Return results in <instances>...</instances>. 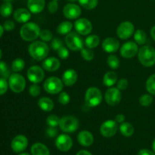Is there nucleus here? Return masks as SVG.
Instances as JSON below:
<instances>
[{
    "label": "nucleus",
    "mask_w": 155,
    "mask_h": 155,
    "mask_svg": "<svg viewBox=\"0 0 155 155\" xmlns=\"http://www.w3.org/2000/svg\"><path fill=\"white\" fill-rule=\"evenodd\" d=\"M74 27L80 35L86 36L89 35L92 30V24L90 21L86 18H79L74 24Z\"/></svg>",
    "instance_id": "f8f14e48"
},
{
    "label": "nucleus",
    "mask_w": 155,
    "mask_h": 155,
    "mask_svg": "<svg viewBox=\"0 0 155 155\" xmlns=\"http://www.w3.org/2000/svg\"><path fill=\"white\" fill-rule=\"evenodd\" d=\"M124 120H125V116H124L123 114H117L116 116V117H115V121H116L117 123H120V124H122V123H124Z\"/></svg>",
    "instance_id": "603ef678"
},
{
    "label": "nucleus",
    "mask_w": 155,
    "mask_h": 155,
    "mask_svg": "<svg viewBox=\"0 0 155 155\" xmlns=\"http://www.w3.org/2000/svg\"><path fill=\"white\" fill-rule=\"evenodd\" d=\"M139 104L143 107H148L153 102V97L149 94H144L139 98Z\"/></svg>",
    "instance_id": "e433bc0d"
},
{
    "label": "nucleus",
    "mask_w": 155,
    "mask_h": 155,
    "mask_svg": "<svg viewBox=\"0 0 155 155\" xmlns=\"http://www.w3.org/2000/svg\"><path fill=\"white\" fill-rule=\"evenodd\" d=\"M128 80L126 79H121L117 82V89L120 90H125L127 87H128Z\"/></svg>",
    "instance_id": "de8ad7c7"
},
{
    "label": "nucleus",
    "mask_w": 155,
    "mask_h": 155,
    "mask_svg": "<svg viewBox=\"0 0 155 155\" xmlns=\"http://www.w3.org/2000/svg\"><path fill=\"white\" fill-rule=\"evenodd\" d=\"M61 66L60 61L54 57H50L45 58L42 62V68L48 72H54L58 71Z\"/></svg>",
    "instance_id": "aec40b11"
},
{
    "label": "nucleus",
    "mask_w": 155,
    "mask_h": 155,
    "mask_svg": "<svg viewBox=\"0 0 155 155\" xmlns=\"http://www.w3.org/2000/svg\"><path fill=\"white\" fill-rule=\"evenodd\" d=\"M106 103L110 106H115L119 104L121 101V92L117 88H110L105 92Z\"/></svg>",
    "instance_id": "4468645a"
},
{
    "label": "nucleus",
    "mask_w": 155,
    "mask_h": 155,
    "mask_svg": "<svg viewBox=\"0 0 155 155\" xmlns=\"http://www.w3.org/2000/svg\"><path fill=\"white\" fill-rule=\"evenodd\" d=\"M27 78L31 83H41L45 77V73L42 68L39 66H32L27 71Z\"/></svg>",
    "instance_id": "ddd939ff"
},
{
    "label": "nucleus",
    "mask_w": 155,
    "mask_h": 155,
    "mask_svg": "<svg viewBox=\"0 0 155 155\" xmlns=\"http://www.w3.org/2000/svg\"><path fill=\"white\" fill-rule=\"evenodd\" d=\"M64 15L69 20L77 19L81 15V8L76 4H68L63 9Z\"/></svg>",
    "instance_id": "f3484780"
},
{
    "label": "nucleus",
    "mask_w": 155,
    "mask_h": 155,
    "mask_svg": "<svg viewBox=\"0 0 155 155\" xmlns=\"http://www.w3.org/2000/svg\"><path fill=\"white\" fill-rule=\"evenodd\" d=\"M135 27L130 21H124L118 26L117 29V35L121 39H129L134 33Z\"/></svg>",
    "instance_id": "1a4fd4ad"
},
{
    "label": "nucleus",
    "mask_w": 155,
    "mask_h": 155,
    "mask_svg": "<svg viewBox=\"0 0 155 155\" xmlns=\"http://www.w3.org/2000/svg\"><path fill=\"white\" fill-rule=\"evenodd\" d=\"M58 57L60 58L61 59L65 60V59H67L69 57V51H68V49L67 48L62 46L61 48L58 51Z\"/></svg>",
    "instance_id": "49530a36"
},
{
    "label": "nucleus",
    "mask_w": 155,
    "mask_h": 155,
    "mask_svg": "<svg viewBox=\"0 0 155 155\" xmlns=\"http://www.w3.org/2000/svg\"><path fill=\"white\" fill-rule=\"evenodd\" d=\"M138 51L139 48L137 43L133 41L125 42L120 48V54L124 58H132L138 54Z\"/></svg>",
    "instance_id": "9b49d317"
},
{
    "label": "nucleus",
    "mask_w": 155,
    "mask_h": 155,
    "mask_svg": "<svg viewBox=\"0 0 155 155\" xmlns=\"http://www.w3.org/2000/svg\"><path fill=\"white\" fill-rule=\"evenodd\" d=\"M78 2L82 7L87 10L94 9L98 5V0H78Z\"/></svg>",
    "instance_id": "72a5a7b5"
},
{
    "label": "nucleus",
    "mask_w": 155,
    "mask_h": 155,
    "mask_svg": "<svg viewBox=\"0 0 155 155\" xmlns=\"http://www.w3.org/2000/svg\"><path fill=\"white\" fill-rule=\"evenodd\" d=\"M29 54L36 61L45 60L48 54L49 48L43 41H36L29 45Z\"/></svg>",
    "instance_id": "f257e3e1"
},
{
    "label": "nucleus",
    "mask_w": 155,
    "mask_h": 155,
    "mask_svg": "<svg viewBox=\"0 0 155 155\" xmlns=\"http://www.w3.org/2000/svg\"><path fill=\"white\" fill-rule=\"evenodd\" d=\"M77 140L79 143L85 147H89L92 145L94 142V138L92 133L87 130L81 131L77 136Z\"/></svg>",
    "instance_id": "412c9836"
},
{
    "label": "nucleus",
    "mask_w": 155,
    "mask_h": 155,
    "mask_svg": "<svg viewBox=\"0 0 155 155\" xmlns=\"http://www.w3.org/2000/svg\"><path fill=\"white\" fill-rule=\"evenodd\" d=\"M12 148L15 152L20 153L24 151L28 145V140L25 136L19 135L15 136L12 141Z\"/></svg>",
    "instance_id": "dca6fc26"
},
{
    "label": "nucleus",
    "mask_w": 155,
    "mask_h": 155,
    "mask_svg": "<svg viewBox=\"0 0 155 155\" xmlns=\"http://www.w3.org/2000/svg\"><path fill=\"white\" fill-rule=\"evenodd\" d=\"M81 55L84 60L87 61H90L94 59L95 54H94L93 51L91 48H83L81 50Z\"/></svg>",
    "instance_id": "c9c22d12"
},
{
    "label": "nucleus",
    "mask_w": 155,
    "mask_h": 155,
    "mask_svg": "<svg viewBox=\"0 0 155 155\" xmlns=\"http://www.w3.org/2000/svg\"><path fill=\"white\" fill-rule=\"evenodd\" d=\"M102 101V95L99 89L96 87H89L85 95V103L89 107H97Z\"/></svg>",
    "instance_id": "20e7f679"
},
{
    "label": "nucleus",
    "mask_w": 155,
    "mask_h": 155,
    "mask_svg": "<svg viewBox=\"0 0 155 155\" xmlns=\"http://www.w3.org/2000/svg\"><path fill=\"white\" fill-rule=\"evenodd\" d=\"M41 92V88L40 86L38 84L36 83H33V85H31L29 89V93L30 94L32 97H37L40 95Z\"/></svg>",
    "instance_id": "a19ab883"
},
{
    "label": "nucleus",
    "mask_w": 155,
    "mask_h": 155,
    "mask_svg": "<svg viewBox=\"0 0 155 155\" xmlns=\"http://www.w3.org/2000/svg\"><path fill=\"white\" fill-rule=\"evenodd\" d=\"M19 155H30V154H28V153H21V154H20Z\"/></svg>",
    "instance_id": "13d9d810"
},
{
    "label": "nucleus",
    "mask_w": 155,
    "mask_h": 155,
    "mask_svg": "<svg viewBox=\"0 0 155 155\" xmlns=\"http://www.w3.org/2000/svg\"><path fill=\"white\" fill-rule=\"evenodd\" d=\"M120 131L123 136L126 137H130L134 133V127L128 122H124L120 126Z\"/></svg>",
    "instance_id": "bb28decb"
},
{
    "label": "nucleus",
    "mask_w": 155,
    "mask_h": 155,
    "mask_svg": "<svg viewBox=\"0 0 155 155\" xmlns=\"http://www.w3.org/2000/svg\"><path fill=\"white\" fill-rule=\"evenodd\" d=\"M8 87V83L6 79L0 78V95H2L7 92Z\"/></svg>",
    "instance_id": "c03bdc74"
},
{
    "label": "nucleus",
    "mask_w": 155,
    "mask_h": 155,
    "mask_svg": "<svg viewBox=\"0 0 155 155\" xmlns=\"http://www.w3.org/2000/svg\"><path fill=\"white\" fill-rule=\"evenodd\" d=\"M38 106L41 110L49 112L53 110L54 104L51 98H47V97H42L38 101Z\"/></svg>",
    "instance_id": "b1692460"
},
{
    "label": "nucleus",
    "mask_w": 155,
    "mask_h": 155,
    "mask_svg": "<svg viewBox=\"0 0 155 155\" xmlns=\"http://www.w3.org/2000/svg\"><path fill=\"white\" fill-rule=\"evenodd\" d=\"M3 27H4V30H5L6 31H12V30H13L15 29V24L13 21L8 20V21H6L4 23Z\"/></svg>",
    "instance_id": "09e8293b"
},
{
    "label": "nucleus",
    "mask_w": 155,
    "mask_h": 155,
    "mask_svg": "<svg viewBox=\"0 0 155 155\" xmlns=\"http://www.w3.org/2000/svg\"><path fill=\"white\" fill-rule=\"evenodd\" d=\"M78 78L77 73L74 69H68L64 71L62 76V82L67 86H71L76 83Z\"/></svg>",
    "instance_id": "6ab92c4d"
},
{
    "label": "nucleus",
    "mask_w": 155,
    "mask_h": 155,
    "mask_svg": "<svg viewBox=\"0 0 155 155\" xmlns=\"http://www.w3.org/2000/svg\"><path fill=\"white\" fill-rule=\"evenodd\" d=\"M64 83L57 77H48L43 84V88L49 94H58L63 89Z\"/></svg>",
    "instance_id": "6e6552de"
},
{
    "label": "nucleus",
    "mask_w": 155,
    "mask_h": 155,
    "mask_svg": "<svg viewBox=\"0 0 155 155\" xmlns=\"http://www.w3.org/2000/svg\"><path fill=\"white\" fill-rule=\"evenodd\" d=\"M62 46H64L63 42H62V41L60 39L55 38V39H53L52 40H51V47L53 50H54V51H58Z\"/></svg>",
    "instance_id": "37998d69"
},
{
    "label": "nucleus",
    "mask_w": 155,
    "mask_h": 155,
    "mask_svg": "<svg viewBox=\"0 0 155 155\" xmlns=\"http://www.w3.org/2000/svg\"><path fill=\"white\" fill-rule=\"evenodd\" d=\"M69 1H71V2H76V1H77V0H69Z\"/></svg>",
    "instance_id": "680f3d73"
},
{
    "label": "nucleus",
    "mask_w": 155,
    "mask_h": 155,
    "mask_svg": "<svg viewBox=\"0 0 155 155\" xmlns=\"http://www.w3.org/2000/svg\"><path fill=\"white\" fill-rule=\"evenodd\" d=\"M70 101H71V97L68 95V93H67L66 92H63L60 93L58 96L59 103L64 104V105H66V104H69Z\"/></svg>",
    "instance_id": "79ce46f5"
},
{
    "label": "nucleus",
    "mask_w": 155,
    "mask_h": 155,
    "mask_svg": "<svg viewBox=\"0 0 155 155\" xmlns=\"http://www.w3.org/2000/svg\"><path fill=\"white\" fill-rule=\"evenodd\" d=\"M39 37L42 39V41L46 42H50L53 39V34L50 30H42L40 32V34H39Z\"/></svg>",
    "instance_id": "ea45409f"
},
{
    "label": "nucleus",
    "mask_w": 155,
    "mask_h": 155,
    "mask_svg": "<svg viewBox=\"0 0 155 155\" xmlns=\"http://www.w3.org/2000/svg\"><path fill=\"white\" fill-rule=\"evenodd\" d=\"M118 130L117 123L115 120H108L103 123L100 127V133L105 138H110L114 136Z\"/></svg>",
    "instance_id": "9d476101"
},
{
    "label": "nucleus",
    "mask_w": 155,
    "mask_h": 155,
    "mask_svg": "<svg viewBox=\"0 0 155 155\" xmlns=\"http://www.w3.org/2000/svg\"><path fill=\"white\" fill-rule=\"evenodd\" d=\"M8 86L12 92L20 93L25 89L26 80L22 75L18 73H14L11 74L8 78Z\"/></svg>",
    "instance_id": "39448f33"
},
{
    "label": "nucleus",
    "mask_w": 155,
    "mask_h": 155,
    "mask_svg": "<svg viewBox=\"0 0 155 155\" xmlns=\"http://www.w3.org/2000/svg\"><path fill=\"white\" fill-rule=\"evenodd\" d=\"M77 155H92L90 152H89L88 151H86V150H81L79 152H77Z\"/></svg>",
    "instance_id": "864d4df0"
},
{
    "label": "nucleus",
    "mask_w": 155,
    "mask_h": 155,
    "mask_svg": "<svg viewBox=\"0 0 155 155\" xmlns=\"http://www.w3.org/2000/svg\"><path fill=\"white\" fill-rule=\"evenodd\" d=\"M12 11H13V7L11 2H5L0 7V15L4 18H8L12 15Z\"/></svg>",
    "instance_id": "c756f323"
},
{
    "label": "nucleus",
    "mask_w": 155,
    "mask_h": 155,
    "mask_svg": "<svg viewBox=\"0 0 155 155\" xmlns=\"http://www.w3.org/2000/svg\"><path fill=\"white\" fill-rule=\"evenodd\" d=\"M31 18V14L26 8H18L14 13V18L18 23H27Z\"/></svg>",
    "instance_id": "5701e85b"
},
{
    "label": "nucleus",
    "mask_w": 155,
    "mask_h": 155,
    "mask_svg": "<svg viewBox=\"0 0 155 155\" xmlns=\"http://www.w3.org/2000/svg\"><path fill=\"white\" fill-rule=\"evenodd\" d=\"M152 148H153V151H154V152L155 153V139L152 143Z\"/></svg>",
    "instance_id": "4d7b16f0"
},
{
    "label": "nucleus",
    "mask_w": 155,
    "mask_h": 155,
    "mask_svg": "<svg viewBox=\"0 0 155 155\" xmlns=\"http://www.w3.org/2000/svg\"><path fill=\"white\" fill-rule=\"evenodd\" d=\"M107 64H108V66L113 70L117 69L120 67L119 58H117V56L114 55V54H110V55L107 57Z\"/></svg>",
    "instance_id": "473e14b6"
},
{
    "label": "nucleus",
    "mask_w": 155,
    "mask_h": 155,
    "mask_svg": "<svg viewBox=\"0 0 155 155\" xmlns=\"http://www.w3.org/2000/svg\"><path fill=\"white\" fill-rule=\"evenodd\" d=\"M55 145L61 151H68L72 148L73 140L68 135L61 134L56 139Z\"/></svg>",
    "instance_id": "2eb2a0df"
},
{
    "label": "nucleus",
    "mask_w": 155,
    "mask_h": 155,
    "mask_svg": "<svg viewBox=\"0 0 155 155\" xmlns=\"http://www.w3.org/2000/svg\"><path fill=\"white\" fill-rule=\"evenodd\" d=\"M137 155H155V153L148 149H142L139 151Z\"/></svg>",
    "instance_id": "3c124183"
},
{
    "label": "nucleus",
    "mask_w": 155,
    "mask_h": 155,
    "mask_svg": "<svg viewBox=\"0 0 155 155\" xmlns=\"http://www.w3.org/2000/svg\"><path fill=\"white\" fill-rule=\"evenodd\" d=\"M60 118L54 114H51L47 117L46 124H48V127H57L60 124Z\"/></svg>",
    "instance_id": "58836bf2"
},
{
    "label": "nucleus",
    "mask_w": 155,
    "mask_h": 155,
    "mask_svg": "<svg viewBox=\"0 0 155 155\" xmlns=\"http://www.w3.org/2000/svg\"><path fill=\"white\" fill-rule=\"evenodd\" d=\"M150 33H151V36L152 37V39L155 41V26L151 28V31H150Z\"/></svg>",
    "instance_id": "5fc2aeb1"
},
{
    "label": "nucleus",
    "mask_w": 155,
    "mask_h": 155,
    "mask_svg": "<svg viewBox=\"0 0 155 155\" xmlns=\"http://www.w3.org/2000/svg\"><path fill=\"white\" fill-rule=\"evenodd\" d=\"M101 47L104 51L107 53L116 52L120 48V42L117 39L113 37H108L104 39Z\"/></svg>",
    "instance_id": "a211bd4d"
},
{
    "label": "nucleus",
    "mask_w": 155,
    "mask_h": 155,
    "mask_svg": "<svg viewBox=\"0 0 155 155\" xmlns=\"http://www.w3.org/2000/svg\"><path fill=\"white\" fill-rule=\"evenodd\" d=\"M46 135L50 138L55 137L58 135V130L56 129V127H49L46 130Z\"/></svg>",
    "instance_id": "8fccbe9b"
},
{
    "label": "nucleus",
    "mask_w": 155,
    "mask_h": 155,
    "mask_svg": "<svg viewBox=\"0 0 155 155\" xmlns=\"http://www.w3.org/2000/svg\"><path fill=\"white\" fill-rule=\"evenodd\" d=\"M100 42V38L99 36L97 35H90V36H87L86 39H85V45L87 48H95L99 45Z\"/></svg>",
    "instance_id": "c85d7f7f"
},
{
    "label": "nucleus",
    "mask_w": 155,
    "mask_h": 155,
    "mask_svg": "<svg viewBox=\"0 0 155 155\" xmlns=\"http://www.w3.org/2000/svg\"><path fill=\"white\" fill-rule=\"evenodd\" d=\"M58 9V3L57 0H52L48 3V10L51 14L56 13Z\"/></svg>",
    "instance_id": "a18cd8bd"
},
{
    "label": "nucleus",
    "mask_w": 155,
    "mask_h": 155,
    "mask_svg": "<svg viewBox=\"0 0 155 155\" xmlns=\"http://www.w3.org/2000/svg\"><path fill=\"white\" fill-rule=\"evenodd\" d=\"M73 24L70 21H63L57 27V33L61 35H68L72 30Z\"/></svg>",
    "instance_id": "cd10ccee"
},
{
    "label": "nucleus",
    "mask_w": 155,
    "mask_h": 155,
    "mask_svg": "<svg viewBox=\"0 0 155 155\" xmlns=\"http://www.w3.org/2000/svg\"><path fill=\"white\" fill-rule=\"evenodd\" d=\"M57 1H58V0H57Z\"/></svg>",
    "instance_id": "e2e57ef3"
},
{
    "label": "nucleus",
    "mask_w": 155,
    "mask_h": 155,
    "mask_svg": "<svg viewBox=\"0 0 155 155\" xmlns=\"http://www.w3.org/2000/svg\"><path fill=\"white\" fill-rule=\"evenodd\" d=\"M60 129L66 133H72L77 131L79 127V121L74 116H64L60 120Z\"/></svg>",
    "instance_id": "423d86ee"
},
{
    "label": "nucleus",
    "mask_w": 155,
    "mask_h": 155,
    "mask_svg": "<svg viewBox=\"0 0 155 155\" xmlns=\"http://www.w3.org/2000/svg\"><path fill=\"white\" fill-rule=\"evenodd\" d=\"M146 89L151 95H155V74L150 76L147 80Z\"/></svg>",
    "instance_id": "f704fd0d"
},
{
    "label": "nucleus",
    "mask_w": 155,
    "mask_h": 155,
    "mask_svg": "<svg viewBox=\"0 0 155 155\" xmlns=\"http://www.w3.org/2000/svg\"><path fill=\"white\" fill-rule=\"evenodd\" d=\"M2 56V50L0 49V59H1Z\"/></svg>",
    "instance_id": "bf43d9fd"
},
{
    "label": "nucleus",
    "mask_w": 155,
    "mask_h": 155,
    "mask_svg": "<svg viewBox=\"0 0 155 155\" xmlns=\"http://www.w3.org/2000/svg\"><path fill=\"white\" fill-rule=\"evenodd\" d=\"M3 33H4V27L0 24V38H1L2 36L3 35Z\"/></svg>",
    "instance_id": "6e6d98bb"
},
{
    "label": "nucleus",
    "mask_w": 155,
    "mask_h": 155,
    "mask_svg": "<svg viewBox=\"0 0 155 155\" xmlns=\"http://www.w3.org/2000/svg\"><path fill=\"white\" fill-rule=\"evenodd\" d=\"M138 58L145 67H152L155 64V49L148 45L142 47L138 51Z\"/></svg>",
    "instance_id": "7ed1b4c3"
},
{
    "label": "nucleus",
    "mask_w": 155,
    "mask_h": 155,
    "mask_svg": "<svg viewBox=\"0 0 155 155\" xmlns=\"http://www.w3.org/2000/svg\"><path fill=\"white\" fill-rule=\"evenodd\" d=\"M0 76L4 79L10 77L11 73L7 64L4 61H0Z\"/></svg>",
    "instance_id": "4c0bfd02"
},
{
    "label": "nucleus",
    "mask_w": 155,
    "mask_h": 155,
    "mask_svg": "<svg viewBox=\"0 0 155 155\" xmlns=\"http://www.w3.org/2000/svg\"><path fill=\"white\" fill-rule=\"evenodd\" d=\"M134 39L137 44H139V45H143L146 42V33H145V32L144 30L139 29V30H137L135 32Z\"/></svg>",
    "instance_id": "7c9ffc66"
},
{
    "label": "nucleus",
    "mask_w": 155,
    "mask_h": 155,
    "mask_svg": "<svg viewBox=\"0 0 155 155\" xmlns=\"http://www.w3.org/2000/svg\"><path fill=\"white\" fill-rule=\"evenodd\" d=\"M65 43L68 48L72 51H80L83 48V39L77 32H71L66 35L65 37Z\"/></svg>",
    "instance_id": "0eeeda50"
},
{
    "label": "nucleus",
    "mask_w": 155,
    "mask_h": 155,
    "mask_svg": "<svg viewBox=\"0 0 155 155\" xmlns=\"http://www.w3.org/2000/svg\"><path fill=\"white\" fill-rule=\"evenodd\" d=\"M25 67V62L21 58H16L12 64V70L15 73H18L22 71Z\"/></svg>",
    "instance_id": "2f4dec72"
},
{
    "label": "nucleus",
    "mask_w": 155,
    "mask_h": 155,
    "mask_svg": "<svg viewBox=\"0 0 155 155\" xmlns=\"http://www.w3.org/2000/svg\"><path fill=\"white\" fill-rule=\"evenodd\" d=\"M3 1H5V2H10L13 1V0H3Z\"/></svg>",
    "instance_id": "052dcab7"
},
{
    "label": "nucleus",
    "mask_w": 155,
    "mask_h": 155,
    "mask_svg": "<svg viewBox=\"0 0 155 155\" xmlns=\"http://www.w3.org/2000/svg\"><path fill=\"white\" fill-rule=\"evenodd\" d=\"M45 5V0H28L27 8L31 13L39 14L44 9Z\"/></svg>",
    "instance_id": "4be33fe9"
},
{
    "label": "nucleus",
    "mask_w": 155,
    "mask_h": 155,
    "mask_svg": "<svg viewBox=\"0 0 155 155\" xmlns=\"http://www.w3.org/2000/svg\"><path fill=\"white\" fill-rule=\"evenodd\" d=\"M32 155H50L48 148L42 143H35L31 147Z\"/></svg>",
    "instance_id": "393cba45"
},
{
    "label": "nucleus",
    "mask_w": 155,
    "mask_h": 155,
    "mask_svg": "<svg viewBox=\"0 0 155 155\" xmlns=\"http://www.w3.org/2000/svg\"><path fill=\"white\" fill-rule=\"evenodd\" d=\"M117 74L114 71H108L103 77V83L107 87H111L117 81Z\"/></svg>",
    "instance_id": "a878e982"
},
{
    "label": "nucleus",
    "mask_w": 155,
    "mask_h": 155,
    "mask_svg": "<svg viewBox=\"0 0 155 155\" xmlns=\"http://www.w3.org/2000/svg\"><path fill=\"white\" fill-rule=\"evenodd\" d=\"M41 30L39 26L33 22H27L20 30L21 37L26 42H31L39 37Z\"/></svg>",
    "instance_id": "f03ea898"
}]
</instances>
